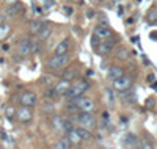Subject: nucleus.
I'll use <instances>...</instances> for the list:
<instances>
[{"label":"nucleus","mask_w":157,"mask_h":149,"mask_svg":"<svg viewBox=\"0 0 157 149\" xmlns=\"http://www.w3.org/2000/svg\"><path fill=\"white\" fill-rule=\"evenodd\" d=\"M43 25H44V22L39 21V19L32 21V22L29 24V35H30V36H36V35L39 33V30L43 29Z\"/></svg>","instance_id":"16"},{"label":"nucleus","mask_w":157,"mask_h":149,"mask_svg":"<svg viewBox=\"0 0 157 149\" xmlns=\"http://www.w3.org/2000/svg\"><path fill=\"white\" fill-rule=\"evenodd\" d=\"M112 29L109 25H96V29H94V32H93V36L94 38H98L99 41H104V39H109L110 36H112Z\"/></svg>","instance_id":"10"},{"label":"nucleus","mask_w":157,"mask_h":149,"mask_svg":"<svg viewBox=\"0 0 157 149\" xmlns=\"http://www.w3.org/2000/svg\"><path fill=\"white\" fill-rule=\"evenodd\" d=\"M3 24H5V16L0 14V25H3Z\"/></svg>","instance_id":"30"},{"label":"nucleus","mask_w":157,"mask_h":149,"mask_svg":"<svg viewBox=\"0 0 157 149\" xmlns=\"http://www.w3.org/2000/svg\"><path fill=\"white\" fill-rule=\"evenodd\" d=\"M77 149H82V147H77Z\"/></svg>","instance_id":"31"},{"label":"nucleus","mask_w":157,"mask_h":149,"mask_svg":"<svg viewBox=\"0 0 157 149\" xmlns=\"http://www.w3.org/2000/svg\"><path fill=\"white\" fill-rule=\"evenodd\" d=\"M3 2H5L6 5H13V3H17L19 0H3Z\"/></svg>","instance_id":"29"},{"label":"nucleus","mask_w":157,"mask_h":149,"mask_svg":"<svg viewBox=\"0 0 157 149\" xmlns=\"http://www.w3.org/2000/svg\"><path fill=\"white\" fill-rule=\"evenodd\" d=\"M32 43H33V39H32L30 35L19 39V43H17V53H19L22 58L29 57L30 53H32Z\"/></svg>","instance_id":"8"},{"label":"nucleus","mask_w":157,"mask_h":149,"mask_svg":"<svg viewBox=\"0 0 157 149\" xmlns=\"http://www.w3.org/2000/svg\"><path fill=\"white\" fill-rule=\"evenodd\" d=\"M5 116H6L8 119H13V118L16 116V110H14L13 107H8V108H6V112H5Z\"/></svg>","instance_id":"28"},{"label":"nucleus","mask_w":157,"mask_h":149,"mask_svg":"<svg viewBox=\"0 0 157 149\" xmlns=\"http://www.w3.org/2000/svg\"><path fill=\"white\" fill-rule=\"evenodd\" d=\"M124 74H126L124 67L118 66V64H112V66L109 67V71H107V78H110L112 82H113V80L120 78V77H121V75H124Z\"/></svg>","instance_id":"14"},{"label":"nucleus","mask_w":157,"mask_h":149,"mask_svg":"<svg viewBox=\"0 0 157 149\" xmlns=\"http://www.w3.org/2000/svg\"><path fill=\"white\" fill-rule=\"evenodd\" d=\"M44 97H46V101H52V102H54V101L58 97V94L55 93L54 86H46V91H44Z\"/></svg>","instance_id":"22"},{"label":"nucleus","mask_w":157,"mask_h":149,"mask_svg":"<svg viewBox=\"0 0 157 149\" xmlns=\"http://www.w3.org/2000/svg\"><path fill=\"white\" fill-rule=\"evenodd\" d=\"M19 102L22 107H29V108H35L38 105V94L35 91H30V90H25L21 93L19 96Z\"/></svg>","instance_id":"4"},{"label":"nucleus","mask_w":157,"mask_h":149,"mask_svg":"<svg viewBox=\"0 0 157 149\" xmlns=\"http://www.w3.org/2000/svg\"><path fill=\"white\" fill-rule=\"evenodd\" d=\"M54 149H71V143L66 138H61L54 144Z\"/></svg>","instance_id":"24"},{"label":"nucleus","mask_w":157,"mask_h":149,"mask_svg":"<svg viewBox=\"0 0 157 149\" xmlns=\"http://www.w3.org/2000/svg\"><path fill=\"white\" fill-rule=\"evenodd\" d=\"M64 119L61 115H55L54 118H52V127H54V130L57 132H63V127H64Z\"/></svg>","instance_id":"18"},{"label":"nucleus","mask_w":157,"mask_h":149,"mask_svg":"<svg viewBox=\"0 0 157 149\" xmlns=\"http://www.w3.org/2000/svg\"><path fill=\"white\" fill-rule=\"evenodd\" d=\"M135 149H154V147H152V143H151L149 140H141V141L137 144Z\"/></svg>","instance_id":"26"},{"label":"nucleus","mask_w":157,"mask_h":149,"mask_svg":"<svg viewBox=\"0 0 157 149\" xmlns=\"http://www.w3.org/2000/svg\"><path fill=\"white\" fill-rule=\"evenodd\" d=\"M61 78L64 80H68V82H75L77 78H80L78 77V69L77 67H64V69H61Z\"/></svg>","instance_id":"12"},{"label":"nucleus","mask_w":157,"mask_h":149,"mask_svg":"<svg viewBox=\"0 0 157 149\" xmlns=\"http://www.w3.org/2000/svg\"><path fill=\"white\" fill-rule=\"evenodd\" d=\"M127 58H129V50L126 47L116 49V52H115V60L116 61H126Z\"/></svg>","instance_id":"20"},{"label":"nucleus","mask_w":157,"mask_h":149,"mask_svg":"<svg viewBox=\"0 0 157 149\" xmlns=\"http://www.w3.org/2000/svg\"><path fill=\"white\" fill-rule=\"evenodd\" d=\"M115 46H116V41L112 39V38H109V39H104V41H99L98 46L94 47V52L101 57H105V55H109V53L113 52Z\"/></svg>","instance_id":"6"},{"label":"nucleus","mask_w":157,"mask_h":149,"mask_svg":"<svg viewBox=\"0 0 157 149\" xmlns=\"http://www.w3.org/2000/svg\"><path fill=\"white\" fill-rule=\"evenodd\" d=\"M52 86H54V90H55V93L58 94V96H64V94H66V91L69 90V86H71V82L61 78V80H58V82H57L55 85H52Z\"/></svg>","instance_id":"15"},{"label":"nucleus","mask_w":157,"mask_h":149,"mask_svg":"<svg viewBox=\"0 0 157 149\" xmlns=\"http://www.w3.org/2000/svg\"><path fill=\"white\" fill-rule=\"evenodd\" d=\"M39 83H43L46 86H52V85H54V83H52V78L49 75H43L41 78H39Z\"/></svg>","instance_id":"27"},{"label":"nucleus","mask_w":157,"mask_h":149,"mask_svg":"<svg viewBox=\"0 0 157 149\" xmlns=\"http://www.w3.org/2000/svg\"><path fill=\"white\" fill-rule=\"evenodd\" d=\"M10 30H11V27L5 22L3 25H0V41H3L5 38H8V33H10Z\"/></svg>","instance_id":"25"},{"label":"nucleus","mask_w":157,"mask_h":149,"mask_svg":"<svg viewBox=\"0 0 157 149\" xmlns=\"http://www.w3.org/2000/svg\"><path fill=\"white\" fill-rule=\"evenodd\" d=\"M71 63V53H66V55H52L46 60V69L47 71H61L66 66H69Z\"/></svg>","instance_id":"1"},{"label":"nucleus","mask_w":157,"mask_h":149,"mask_svg":"<svg viewBox=\"0 0 157 149\" xmlns=\"http://www.w3.org/2000/svg\"><path fill=\"white\" fill-rule=\"evenodd\" d=\"M75 104H77V108L78 112H85V113H93L96 110V104L91 97H86V96H80L75 99Z\"/></svg>","instance_id":"7"},{"label":"nucleus","mask_w":157,"mask_h":149,"mask_svg":"<svg viewBox=\"0 0 157 149\" xmlns=\"http://www.w3.org/2000/svg\"><path fill=\"white\" fill-rule=\"evenodd\" d=\"M33 110L29 107H19L17 110H16V119L19 121L21 124H29L30 121H33Z\"/></svg>","instance_id":"9"},{"label":"nucleus","mask_w":157,"mask_h":149,"mask_svg":"<svg viewBox=\"0 0 157 149\" xmlns=\"http://www.w3.org/2000/svg\"><path fill=\"white\" fill-rule=\"evenodd\" d=\"M77 123H78V126H80V127L88 129V130H91V132H93V130L96 129V126H98L94 115H93V113H85V112H78V115H77Z\"/></svg>","instance_id":"3"},{"label":"nucleus","mask_w":157,"mask_h":149,"mask_svg":"<svg viewBox=\"0 0 157 149\" xmlns=\"http://www.w3.org/2000/svg\"><path fill=\"white\" fill-rule=\"evenodd\" d=\"M146 21L149 24H157V8H151L146 13Z\"/></svg>","instance_id":"23"},{"label":"nucleus","mask_w":157,"mask_h":149,"mask_svg":"<svg viewBox=\"0 0 157 149\" xmlns=\"http://www.w3.org/2000/svg\"><path fill=\"white\" fill-rule=\"evenodd\" d=\"M50 33H52V29H50V25H43V29L39 30V33L36 35V39L38 41H46V39H49V36H50Z\"/></svg>","instance_id":"19"},{"label":"nucleus","mask_w":157,"mask_h":149,"mask_svg":"<svg viewBox=\"0 0 157 149\" xmlns=\"http://www.w3.org/2000/svg\"><path fill=\"white\" fill-rule=\"evenodd\" d=\"M88 90H90V82H88V80L86 78H77L75 82L71 83L69 90L66 91L64 96H66L68 99H77V97L83 96Z\"/></svg>","instance_id":"2"},{"label":"nucleus","mask_w":157,"mask_h":149,"mask_svg":"<svg viewBox=\"0 0 157 149\" xmlns=\"http://www.w3.org/2000/svg\"><path fill=\"white\" fill-rule=\"evenodd\" d=\"M75 130L78 132V135H80L82 141H90L91 138H93V133H91V130H88V129H83V127H80V126H77Z\"/></svg>","instance_id":"21"},{"label":"nucleus","mask_w":157,"mask_h":149,"mask_svg":"<svg viewBox=\"0 0 157 149\" xmlns=\"http://www.w3.org/2000/svg\"><path fill=\"white\" fill-rule=\"evenodd\" d=\"M132 83H134L132 75H130V74H124L120 78L113 80V88L118 93H123V91H129L130 88H132Z\"/></svg>","instance_id":"5"},{"label":"nucleus","mask_w":157,"mask_h":149,"mask_svg":"<svg viewBox=\"0 0 157 149\" xmlns=\"http://www.w3.org/2000/svg\"><path fill=\"white\" fill-rule=\"evenodd\" d=\"M69 50H71V39L64 38V39H61V41L55 46L54 53H55V55H66V53H69Z\"/></svg>","instance_id":"11"},{"label":"nucleus","mask_w":157,"mask_h":149,"mask_svg":"<svg viewBox=\"0 0 157 149\" xmlns=\"http://www.w3.org/2000/svg\"><path fill=\"white\" fill-rule=\"evenodd\" d=\"M24 13V5L22 3H13V5H8L6 11H5V17H17Z\"/></svg>","instance_id":"13"},{"label":"nucleus","mask_w":157,"mask_h":149,"mask_svg":"<svg viewBox=\"0 0 157 149\" xmlns=\"http://www.w3.org/2000/svg\"><path fill=\"white\" fill-rule=\"evenodd\" d=\"M66 140L71 143V146H78V144L82 143V138H80V135H78V132L75 130V127L71 132L66 133Z\"/></svg>","instance_id":"17"}]
</instances>
